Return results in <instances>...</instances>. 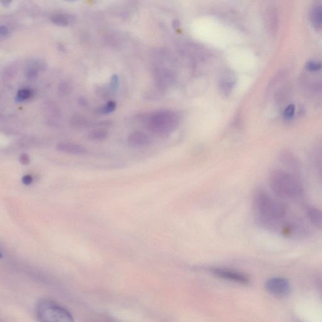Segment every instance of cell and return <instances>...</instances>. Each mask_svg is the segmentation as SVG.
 <instances>
[{
  "instance_id": "obj_2",
  "label": "cell",
  "mask_w": 322,
  "mask_h": 322,
  "mask_svg": "<svg viewBox=\"0 0 322 322\" xmlns=\"http://www.w3.org/2000/svg\"><path fill=\"white\" fill-rule=\"evenodd\" d=\"M270 183L273 192L280 198L295 200L303 194V188L297 178L285 170L273 171Z\"/></svg>"
},
{
  "instance_id": "obj_6",
  "label": "cell",
  "mask_w": 322,
  "mask_h": 322,
  "mask_svg": "<svg viewBox=\"0 0 322 322\" xmlns=\"http://www.w3.org/2000/svg\"><path fill=\"white\" fill-rule=\"evenodd\" d=\"M212 273L219 278L231 281L232 282L247 284L249 282V279L247 276L240 272H235L233 270L222 269V268H214V269L212 270Z\"/></svg>"
},
{
  "instance_id": "obj_19",
  "label": "cell",
  "mask_w": 322,
  "mask_h": 322,
  "mask_svg": "<svg viewBox=\"0 0 322 322\" xmlns=\"http://www.w3.org/2000/svg\"><path fill=\"white\" fill-rule=\"evenodd\" d=\"M117 108V103L114 101L108 102L99 110V112L102 114H109L112 113Z\"/></svg>"
},
{
  "instance_id": "obj_23",
  "label": "cell",
  "mask_w": 322,
  "mask_h": 322,
  "mask_svg": "<svg viewBox=\"0 0 322 322\" xmlns=\"http://www.w3.org/2000/svg\"><path fill=\"white\" fill-rule=\"evenodd\" d=\"M9 35L10 30L9 28L6 25H2L0 26V36H1L2 39H5V38L9 37Z\"/></svg>"
},
{
  "instance_id": "obj_5",
  "label": "cell",
  "mask_w": 322,
  "mask_h": 322,
  "mask_svg": "<svg viewBox=\"0 0 322 322\" xmlns=\"http://www.w3.org/2000/svg\"><path fill=\"white\" fill-rule=\"evenodd\" d=\"M265 288L268 292L276 296L283 297L290 292V285L287 280L283 278H272L265 283Z\"/></svg>"
},
{
  "instance_id": "obj_15",
  "label": "cell",
  "mask_w": 322,
  "mask_h": 322,
  "mask_svg": "<svg viewBox=\"0 0 322 322\" xmlns=\"http://www.w3.org/2000/svg\"><path fill=\"white\" fill-rule=\"evenodd\" d=\"M51 22L58 26L66 27L70 24V19L65 14H58L53 15L50 18Z\"/></svg>"
},
{
  "instance_id": "obj_10",
  "label": "cell",
  "mask_w": 322,
  "mask_h": 322,
  "mask_svg": "<svg viewBox=\"0 0 322 322\" xmlns=\"http://www.w3.org/2000/svg\"><path fill=\"white\" fill-rule=\"evenodd\" d=\"M310 21L316 29H322V4L314 5L310 11Z\"/></svg>"
},
{
  "instance_id": "obj_16",
  "label": "cell",
  "mask_w": 322,
  "mask_h": 322,
  "mask_svg": "<svg viewBox=\"0 0 322 322\" xmlns=\"http://www.w3.org/2000/svg\"><path fill=\"white\" fill-rule=\"evenodd\" d=\"M266 21L267 22V26L270 28V30H273L277 29L278 25V15L276 10L272 9L270 10L266 14Z\"/></svg>"
},
{
  "instance_id": "obj_26",
  "label": "cell",
  "mask_w": 322,
  "mask_h": 322,
  "mask_svg": "<svg viewBox=\"0 0 322 322\" xmlns=\"http://www.w3.org/2000/svg\"><path fill=\"white\" fill-rule=\"evenodd\" d=\"M11 2H12L7 1V0H5V1H2L1 3H2V4L3 5H4V6H6L7 7V6H9V5L10 4H11Z\"/></svg>"
},
{
  "instance_id": "obj_20",
  "label": "cell",
  "mask_w": 322,
  "mask_h": 322,
  "mask_svg": "<svg viewBox=\"0 0 322 322\" xmlns=\"http://www.w3.org/2000/svg\"><path fill=\"white\" fill-rule=\"evenodd\" d=\"M296 107L295 104H290L284 110L283 116L286 120L292 119L295 114Z\"/></svg>"
},
{
  "instance_id": "obj_13",
  "label": "cell",
  "mask_w": 322,
  "mask_h": 322,
  "mask_svg": "<svg viewBox=\"0 0 322 322\" xmlns=\"http://www.w3.org/2000/svg\"><path fill=\"white\" fill-rule=\"evenodd\" d=\"M34 91L30 88H23L17 92L15 96V101L17 103H21L28 100L34 96Z\"/></svg>"
},
{
  "instance_id": "obj_8",
  "label": "cell",
  "mask_w": 322,
  "mask_h": 322,
  "mask_svg": "<svg viewBox=\"0 0 322 322\" xmlns=\"http://www.w3.org/2000/svg\"><path fill=\"white\" fill-rule=\"evenodd\" d=\"M149 136L142 132H134L131 133L128 137V144L130 147L139 148L147 146L150 144Z\"/></svg>"
},
{
  "instance_id": "obj_9",
  "label": "cell",
  "mask_w": 322,
  "mask_h": 322,
  "mask_svg": "<svg viewBox=\"0 0 322 322\" xmlns=\"http://www.w3.org/2000/svg\"><path fill=\"white\" fill-rule=\"evenodd\" d=\"M56 149L65 154L74 155L84 154L87 152L86 148L83 145L71 142H61L57 145Z\"/></svg>"
},
{
  "instance_id": "obj_22",
  "label": "cell",
  "mask_w": 322,
  "mask_h": 322,
  "mask_svg": "<svg viewBox=\"0 0 322 322\" xmlns=\"http://www.w3.org/2000/svg\"><path fill=\"white\" fill-rule=\"evenodd\" d=\"M59 93L60 95H67L70 92V85L68 83H63L61 84L58 89Z\"/></svg>"
},
{
  "instance_id": "obj_21",
  "label": "cell",
  "mask_w": 322,
  "mask_h": 322,
  "mask_svg": "<svg viewBox=\"0 0 322 322\" xmlns=\"http://www.w3.org/2000/svg\"><path fill=\"white\" fill-rule=\"evenodd\" d=\"M110 85H111L112 90L114 91H117L119 88L120 81L118 75L114 74V75H112Z\"/></svg>"
},
{
  "instance_id": "obj_17",
  "label": "cell",
  "mask_w": 322,
  "mask_h": 322,
  "mask_svg": "<svg viewBox=\"0 0 322 322\" xmlns=\"http://www.w3.org/2000/svg\"><path fill=\"white\" fill-rule=\"evenodd\" d=\"M41 65L39 64H33L32 65H30L29 67H28L27 70H25V75L29 80H33L37 77L38 74H39V70L41 67Z\"/></svg>"
},
{
  "instance_id": "obj_11",
  "label": "cell",
  "mask_w": 322,
  "mask_h": 322,
  "mask_svg": "<svg viewBox=\"0 0 322 322\" xmlns=\"http://www.w3.org/2000/svg\"><path fill=\"white\" fill-rule=\"evenodd\" d=\"M306 214L311 223L318 228H322V211L320 209L308 208Z\"/></svg>"
},
{
  "instance_id": "obj_7",
  "label": "cell",
  "mask_w": 322,
  "mask_h": 322,
  "mask_svg": "<svg viewBox=\"0 0 322 322\" xmlns=\"http://www.w3.org/2000/svg\"><path fill=\"white\" fill-rule=\"evenodd\" d=\"M236 75L231 70L224 71L219 80V89L222 95L229 96L233 90L236 83Z\"/></svg>"
},
{
  "instance_id": "obj_3",
  "label": "cell",
  "mask_w": 322,
  "mask_h": 322,
  "mask_svg": "<svg viewBox=\"0 0 322 322\" xmlns=\"http://www.w3.org/2000/svg\"><path fill=\"white\" fill-rule=\"evenodd\" d=\"M35 313L40 322H75L67 309L48 299L40 300L37 303Z\"/></svg>"
},
{
  "instance_id": "obj_12",
  "label": "cell",
  "mask_w": 322,
  "mask_h": 322,
  "mask_svg": "<svg viewBox=\"0 0 322 322\" xmlns=\"http://www.w3.org/2000/svg\"><path fill=\"white\" fill-rule=\"evenodd\" d=\"M281 160H282L283 165L287 166L288 168H290L291 170H299V163L297 159H296L295 155L292 153L287 151L283 152L281 154Z\"/></svg>"
},
{
  "instance_id": "obj_18",
  "label": "cell",
  "mask_w": 322,
  "mask_h": 322,
  "mask_svg": "<svg viewBox=\"0 0 322 322\" xmlns=\"http://www.w3.org/2000/svg\"><path fill=\"white\" fill-rule=\"evenodd\" d=\"M305 68L310 72H317L322 69V63L317 61L310 60L306 63Z\"/></svg>"
},
{
  "instance_id": "obj_1",
  "label": "cell",
  "mask_w": 322,
  "mask_h": 322,
  "mask_svg": "<svg viewBox=\"0 0 322 322\" xmlns=\"http://www.w3.org/2000/svg\"><path fill=\"white\" fill-rule=\"evenodd\" d=\"M254 211L257 223L265 229L277 231L286 216L285 206L274 200L263 189L255 191L253 200Z\"/></svg>"
},
{
  "instance_id": "obj_14",
  "label": "cell",
  "mask_w": 322,
  "mask_h": 322,
  "mask_svg": "<svg viewBox=\"0 0 322 322\" xmlns=\"http://www.w3.org/2000/svg\"><path fill=\"white\" fill-rule=\"evenodd\" d=\"M109 136V132L104 129H95L89 132L88 138L94 141H102Z\"/></svg>"
},
{
  "instance_id": "obj_24",
  "label": "cell",
  "mask_w": 322,
  "mask_h": 322,
  "mask_svg": "<svg viewBox=\"0 0 322 322\" xmlns=\"http://www.w3.org/2000/svg\"><path fill=\"white\" fill-rule=\"evenodd\" d=\"M20 163L23 165H28L30 163V157L27 154H22L19 157Z\"/></svg>"
},
{
  "instance_id": "obj_25",
  "label": "cell",
  "mask_w": 322,
  "mask_h": 322,
  "mask_svg": "<svg viewBox=\"0 0 322 322\" xmlns=\"http://www.w3.org/2000/svg\"><path fill=\"white\" fill-rule=\"evenodd\" d=\"M22 181L23 184H24V185H25L28 186L31 185L33 182V178L32 177V176L29 175H25L24 177L22 178Z\"/></svg>"
},
{
  "instance_id": "obj_4",
  "label": "cell",
  "mask_w": 322,
  "mask_h": 322,
  "mask_svg": "<svg viewBox=\"0 0 322 322\" xmlns=\"http://www.w3.org/2000/svg\"><path fill=\"white\" fill-rule=\"evenodd\" d=\"M180 122L175 112L163 111L155 112L147 120V126L150 131L159 136H166L176 129Z\"/></svg>"
}]
</instances>
